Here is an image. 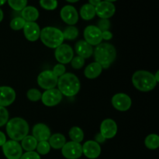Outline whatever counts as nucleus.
Instances as JSON below:
<instances>
[{
	"label": "nucleus",
	"mask_w": 159,
	"mask_h": 159,
	"mask_svg": "<svg viewBox=\"0 0 159 159\" xmlns=\"http://www.w3.org/2000/svg\"><path fill=\"white\" fill-rule=\"evenodd\" d=\"M57 89L62 95L72 97L75 96L80 91L81 83L79 78L72 73H65L58 78L57 84Z\"/></svg>",
	"instance_id": "f257e3e1"
},
{
	"label": "nucleus",
	"mask_w": 159,
	"mask_h": 159,
	"mask_svg": "<svg viewBox=\"0 0 159 159\" xmlns=\"http://www.w3.org/2000/svg\"><path fill=\"white\" fill-rule=\"evenodd\" d=\"M93 53L96 62L99 63L102 68H109L116 57V48L109 43H99L95 48Z\"/></svg>",
	"instance_id": "f03ea898"
},
{
	"label": "nucleus",
	"mask_w": 159,
	"mask_h": 159,
	"mask_svg": "<svg viewBox=\"0 0 159 159\" xmlns=\"http://www.w3.org/2000/svg\"><path fill=\"white\" fill-rule=\"evenodd\" d=\"M6 130L11 140L20 141L28 135L30 127L24 119L21 117H14L8 121Z\"/></svg>",
	"instance_id": "7ed1b4c3"
},
{
	"label": "nucleus",
	"mask_w": 159,
	"mask_h": 159,
	"mask_svg": "<svg viewBox=\"0 0 159 159\" xmlns=\"http://www.w3.org/2000/svg\"><path fill=\"white\" fill-rule=\"evenodd\" d=\"M132 83L138 90L147 93L153 90L158 82H156L152 73L140 70L134 73L132 76Z\"/></svg>",
	"instance_id": "20e7f679"
},
{
	"label": "nucleus",
	"mask_w": 159,
	"mask_h": 159,
	"mask_svg": "<svg viewBox=\"0 0 159 159\" xmlns=\"http://www.w3.org/2000/svg\"><path fill=\"white\" fill-rule=\"evenodd\" d=\"M40 38L42 43L50 48H57L65 40L63 33L54 26H46L40 30Z\"/></svg>",
	"instance_id": "39448f33"
},
{
	"label": "nucleus",
	"mask_w": 159,
	"mask_h": 159,
	"mask_svg": "<svg viewBox=\"0 0 159 159\" xmlns=\"http://www.w3.org/2000/svg\"><path fill=\"white\" fill-rule=\"evenodd\" d=\"M58 78L51 70H46L39 74L37 77V84L41 89L45 90L54 89L57 84Z\"/></svg>",
	"instance_id": "423d86ee"
},
{
	"label": "nucleus",
	"mask_w": 159,
	"mask_h": 159,
	"mask_svg": "<svg viewBox=\"0 0 159 159\" xmlns=\"http://www.w3.org/2000/svg\"><path fill=\"white\" fill-rule=\"evenodd\" d=\"M2 148L3 154L7 159H20L23 155V148L18 141H6Z\"/></svg>",
	"instance_id": "0eeeda50"
},
{
	"label": "nucleus",
	"mask_w": 159,
	"mask_h": 159,
	"mask_svg": "<svg viewBox=\"0 0 159 159\" xmlns=\"http://www.w3.org/2000/svg\"><path fill=\"white\" fill-rule=\"evenodd\" d=\"M61 154L66 159H79L82 155V148L80 143L69 141L61 148Z\"/></svg>",
	"instance_id": "6e6552de"
},
{
	"label": "nucleus",
	"mask_w": 159,
	"mask_h": 159,
	"mask_svg": "<svg viewBox=\"0 0 159 159\" xmlns=\"http://www.w3.org/2000/svg\"><path fill=\"white\" fill-rule=\"evenodd\" d=\"M54 56L59 64L65 65V64L69 63L72 60L74 57V51L71 46L62 43L57 48H55Z\"/></svg>",
	"instance_id": "1a4fd4ad"
},
{
	"label": "nucleus",
	"mask_w": 159,
	"mask_h": 159,
	"mask_svg": "<svg viewBox=\"0 0 159 159\" xmlns=\"http://www.w3.org/2000/svg\"><path fill=\"white\" fill-rule=\"evenodd\" d=\"M85 40L92 46H97L102 43V31L96 26L89 25L84 30Z\"/></svg>",
	"instance_id": "9d476101"
},
{
	"label": "nucleus",
	"mask_w": 159,
	"mask_h": 159,
	"mask_svg": "<svg viewBox=\"0 0 159 159\" xmlns=\"http://www.w3.org/2000/svg\"><path fill=\"white\" fill-rule=\"evenodd\" d=\"M62 96L60 91L57 89H51L46 90L41 96V101L46 107H51L57 106L60 103L62 99Z\"/></svg>",
	"instance_id": "9b49d317"
},
{
	"label": "nucleus",
	"mask_w": 159,
	"mask_h": 159,
	"mask_svg": "<svg viewBox=\"0 0 159 159\" xmlns=\"http://www.w3.org/2000/svg\"><path fill=\"white\" fill-rule=\"evenodd\" d=\"M60 16L61 20L69 26H74L79 21V12L71 5L63 6L60 11Z\"/></svg>",
	"instance_id": "f8f14e48"
},
{
	"label": "nucleus",
	"mask_w": 159,
	"mask_h": 159,
	"mask_svg": "<svg viewBox=\"0 0 159 159\" xmlns=\"http://www.w3.org/2000/svg\"><path fill=\"white\" fill-rule=\"evenodd\" d=\"M96 15L100 19H108L113 16L116 12V6L113 2L102 1L96 6H95Z\"/></svg>",
	"instance_id": "ddd939ff"
},
{
	"label": "nucleus",
	"mask_w": 159,
	"mask_h": 159,
	"mask_svg": "<svg viewBox=\"0 0 159 159\" xmlns=\"http://www.w3.org/2000/svg\"><path fill=\"white\" fill-rule=\"evenodd\" d=\"M131 99L125 93H117L112 98V105L119 111H127L131 107Z\"/></svg>",
	"instance_id": "4468645a"
},
{
	"label": "nucleus",
	"mask_w": 159,
	"mask_h": 159,
	"mask_svg": "<svg viewBox=\"0 0 159 159\" xmlns=\"http://www.w3.org/2000/svg\"><path fill=\"white\" fill-rule=\"evenodd\" d=\"M117 124L113 120L106 119L101 123L99 133L106 139H111L116 136L117 134Z\"/></svg>",
	"instance_id": "2eb2a0df"
},
{
	"label": "nucleus",
	"mask_w": 159,
	"mask_h": 159,
	"mask_svg": "<svg viewBox=\"0 0 159 159\" xmlns=\"http://www.w3.org/2000/svg\"><path fill=\"white\" fill-rule=\"evenodd\" d=\"M82 148V155L89 159H96L99 158L101 154V147L99 144L95 141H87Z\"/></svg>",
	"instance_id": "dca6fc26"
},
{
	"label": "nucleus",
	"mask_w": 159,
	"mask_h": 159,
	"mask_svg": "<svg viewBox=\"0 0 159 159\" xmlns=\"http://www.w3.org/2000/svg\"><path fill=\"white\" fill-rule=\"evenodd\" d=\"M16 97L15 90L10 86H0V107H6L13 103Z\"/></svg>",
	"instance_id": "f3484780"
},
{
	"label": "nucleus",
	"mask_w": 159,
	"mask_h": 159,
	"mask_svg": "<svg viewBox=\"0 0 159 159\" xmlns=\"http://www.w3.org/2000/svg\"><path fill=\"white\" fill-rule=\"evenodd\" d=\"M23 29L25 37L29 41L34 42L40 38V28L36 22H26Z\"/></svg>",
	"instance_id": "a211bd4d"
},
{
	"label": "nucleus",
	"mask_w": 159,
	"mask_h": 159,
	"mask_svg": "<svg viewBox=\"0 0 159 159\" xmlns=\"http://www.w3.org/2000/svg\"><path fill=\"white\" fill-rule=\"evenodd\" d=\"M32 136L37 140L38 142L40 141H46L49 140L51 137V130L50 128L44 124H37L34 127L32 130Z\"/></svg>",
	"instance_id": "6ab92c4d"
},
{
	"label": "nucleus",
	"mask_w": 159,
	"mask_h": 159,
	"mask_svg": "<svg viewBox=\"0 0 159 159\" xmlns=\"http://www.w3.org/2000/svg\"><path fill=\"white\" fill-rule=\"evenodd\" d=\"M78 56L82 57V58H89L93 54V48L92 45L87 43L85 40H79L75 43V47Z\"/></svg>",
	"instance_id": "aec40b11"
},
{
	"label": "nucleus",
	"mask_w": 159,
	"mask_h": 159,
	"mask_svg": "<svg viewBox=\"0 0 159 159\" xmlns=\"http://www.w3.org/2000/svg\"><path fill=\"white\" fill-rule=\"evenodd\" d=\"M39 15L38 9L32 6H26L20 11V16L26 22H35L39 18Z\"/></svg>",
	"instance_id": "412c9836"
},
{
	"label": "nucleus",
	"mask_w": 159,
	"mask_h": 159,
	"mask_svg": "<svg viewBox=\"0 0 159 159\" xmlns=\"http://www.w3.org/2000/svg\"><path fill=\"white\" fill-rule=\"evenodd\" d=\"M102 71V67L97 62L89 64L84 71V75L87 79H94L100 75Z\"/></svg>",
	"instance_id": "4be33fe9"
},
{
	"label": "nucleus",
	"mask_w": 159,
	"mask_h": 159,
	"mask_svg": "<svg viewBox=\"0 0 159 159\" xmlns=\"http://www.w3.org/2000/svg\"><path fill=\"white\" fill-rule=\"evenodd\" d=\"M48 143L51 148L55 150H58V149H61L62 147L65 144L66 138L62 134H54L51 135Z\"/></svg>",
	"instance_id": "5701e85b"
},
{
	"label": "nucleus",
	"mask_w": 159,
	"mask_h": 159,
	"mask_svg": "<svg viewBox=\"0 0 159 159\" xmlns=\"http://www.w3.org/2000/svg\"><path fill=\"white\" fill-rule=\"evenodd\" d=\"M79 15L84 20H91L96 16V10L95 6H92L89 3L84 4L81 7L79 11Z\"/></svg>",
	"instance_id": "b1692460"
},
{
	"label": "nucleus",
	"mask_w": 159,
	"mask_h": 159,
	"mask_svg": "<svg viewBox=\"0 0 159 159\" xmlns=\"http://www.w3.org/2000/svg\"><path fill=\"white\" fill-rule=\"evenodd\" d=\"M38 141L33 136L27 135L21 141V147L26 152H34L37 148Z\"/></svg>",
	"instance_id": "393cba45"
},
{
	"label": "nucleus",
	"mask_w": 159,
	"mask_h": 159,
	"mask_svg": "<svg viewBox=\"0 0 159 159\" xmlns=\"http://www.w3.org/2000/svg\"><path fill=\"white\" fill-rule=\"evenodd\" d=\"M144 144L150 150H156L159 147V136L155 134H151L144 140Z\"/></svg>",
	"instance_id": "a878e982"
},
{
	"label": "nucleus",
	"mask_w": 159,
	"mask_h": 159,
	"mask_svg": "<svg viewBox=\"0 0 159 159\" xmlns=\"http://www.w3.org/2000/svg\"><path fill=\"white\" fill-rule=\"evenodd\" d=\"M69 138H71V141L80 143L83 141L84 139V132L80 127H73L70 129L69 132Z\"/></svg>",
	"instance_id": "bb28decb"
},
{
	"label": "nucleus",
	"mask_w": 159,
	"mask_h": 159,
	"mask_svg": "<svg viewBox=\"0 0 159 159\" xmlns=\"http://www.w3.org/2000/svg\"><path fill=\"white\" fill-rule=\"evenodd\" d=\"M63 37L65 40H75L79 36V30L77 27L75 26H67L63 31Z\"/></svg>",
	"instance_id": "cd10ccee"
},
{
	"label": "nucleus",
	"mask_w": 159,
	"mask_h": 159,
	"mask_svg": "<svg viewBox=\"0 0 159 159\" xmlns=\"http://www.w3.org/2000/svg\"><path fill=\"white\" fill-rule=\"evenodd\" d=\"M28 0H7L9 6L16 12H20L27 6Z\"/></svg>",
	"instance_id": "c85d7f7f"
},
{
	"label": "nucleus",
	"mask_w": 159,
	"mask_h": 159,
	"mask_svg": "<svg viewBox=\"0 0 159 159\" xmlns=\"http://www.w3.org/2000/svg\"><path fill=\"white\" fill-rule=\"evenodd\" d=\"M40 6L45 10H54L58 6L57 0H40Z\"/></svg>",
	"instance_id": "c756f323"
},
{
	"label": "nucleus",
	"mask_w": 159,
	"mask_h": 159,
	"mask_svg": "<svg viewBox=\"0 0 159 159\" xmlns=\"http://www.w3.org/2000/svg\"><path fill=\"white\" fill-rule=\"evenodd\" d=\"M51 146H50L49 143L48 142V141H40V142L37 143V152L40 155H46L51 151Z\"/></svg>",
	"instance_id": "7c9ffc66"
},
{
	"label": "nucleus",
	"mask_w": 159,
	"mask_h": 159,
	"mask_svg": "<svg viewBox=\"0 0 159 159\" xmlns=\"http://www.w3.org/2000/svg\"><path fill=\"white\" fill-rule=\"evenodd\" d=\"M26 21L21 16L14 17L10 22V27L13 30H20L23 28Z\"/></svg>",
	"instance_id": "2f4dec72"
},
{
	"label": "nucleus",
	"mask_w": 159,
	"mask_h": 159,
	"mask_svg": "<svg viewBox=\"0 0 159 159\" xmlns=\"http://www.w3.org/2000/svg\"><path fill=\"white\" fill-rule=\"evenodd\" d=\"M41 96L42 94L40 91H39L37 89H30L26 93V97L32 102H37L41 99Z\"/></svg>",
	"instance_id": "473e14b6"
},
{
	"label": "nucleus",
	"mask_w": 159,
	"mask_h": 159,
	"mask_svg": "<svg viewBox=\"0 0 159 159\" xmlns=\"http://www.w3.org/2000/svg\"><path fill=\"white\" fill-rule=\"evenodd\" d=\"M9 121V112L6 107H0V127L6 125Z\"/></svg>",
	"instance_id": "72a5a7b5"
},
{
	"label": "nucleus",
	"mask_w": 159,
	"mask_h": 159,
	"mask_svg": "<svg viewBox=\"0 0 159 159\" xmlns=\"http://www.w3.org/2000/svg\"><path fill=\"white\" fill-rule=\"evenodd\" d=\"M71 65L75 69H80L85 65V59L79 56L75 57L71 61Z\"/></svg>",
	"instance_id": "f704fd0d"
},
{
	"label": "nucleus",
	"mask_w": 159,
	"mask_h": 159,
	"mask_svg": "<svg viewBox=\"0 0 159 159\" xmlns=\"http://www.w3.org/2000/svg\"><path fill=\"white\" fill-rule=\"evenodd\" d=\"M98 28L102 32L106 30H109L110 27V22L108 19H100L98 22Z\"/></svg>",
	"instance_id": "c9c22d12"
},
{
	"label": "nucleus",
	"mask_w": 159,
	"mask_h": 159,
	"mask_svg": "<svg viewBox=\"0 0 159 159\" xmlns=\"http://www.w3.org/2000/svg\"><path fill=\"white\" fill-rule=\"evenodd\" d=\"M52 71L57 78H59L63 75L64 74H65L66 68H65V65H62V64H57L54 67Z\"/></svg>",
	"instance_id": "e433bc0d"
},
{
	"label": "nucleus",
	"mask_w": 159,
	"mask_h": 159,
	"mask_svg": "<svg viewBox=\"0 0 159 159\" xmlns=\"http://www.w3.org/2000/svg\"><path fill=\"white\" fill-rule=\"evenodd\" d=\"M20 159H41L40 155L37 152H26L22 155Z\"/></svg>",
	"instance_id": "4c0bfd02"
},
{
	"label": "nucleus",
	"mask_w": 159,
	"mask_h": 159,
	"mask_svg": "<svg viewBox=\"0 0 159 159\" xmlns=\"http://www.w3.org/2000/svg\"><path fill=\"white\" fill-rule=\"evenodd\" d=\"M102 40H110L113 38V34L110 30H106L102 32Z\"/></svg>",
	"instance_id": "58836bf2"
},
{
	"label": "nucleus",
	"mask_w": 159,
	"mask_h": 159,
	"mask_svg": "<svg viewBox=\"0 0 159 159\" xmlns=\"http://www.w3.org/2000/svg\"><path fill=\"white\" fill-rule=\"evenodd\" d=\"M106 140L107 139L104 138L103 136H102L100 133H98L96 135V137H95V141L97 142L98 144H102V143L105 142Z\"/></svg>",
	"instance_id": "ea45409f"
},
{
	"label": "nucleus",
	"mask_w": 159,
	"mask_h": 159,
	"mask_svg": "<svg viewBox=\"0 0 159 159\" xmlns=\"http://www.w3.org/2000/svg\"><path fill=\"white\" fill-rule=\"evenodd\" d=\"M6 142V137L3 132L0 131V147L3 145Z\"/></svg>",
	"instance_id": "a19ab883"
},
{
	"label": "nucleus",
	"mask_w": 159,
	"mask_h": 159,
	"mask_svg": "<svg viewBox=\"0 0 159 159\" xmlns=\"http://www.w3.org/2000/svg\"><path fill=\"white\" fill-rule=\"evenodd\" d=\"M102 0H89V3L93 6H96Z\"/></svg>",
	"instance_id": "79ce46f5"
},
{
	"label": "nucleus",
	"mask_w": 159,
	"mask_h": 159,
	"mask_svg": "<svg viewBox=\"0 0 159 159\" xmlns=\"http://www.w3.org/2000/svg\"><path fill=\"white\" fill-rule=\"evenodd\" d=\"M3 17H4V13H3V11L2 10V9L0 8V23L2 21Z\"/></svg>",
	"instance_id": "37998d69"
},
{
	"label": "nucleus",
	"mask_w": 159,
	"mask_h": 159,
	"mask_svg": "<svg viewBox=\"0 0 159 159\" xmlns=\"http://www.w3.org/2000/svg\"><path fill=\"white\" fill-rule=\"evenodd\" d=\"M154 76H155V80H156V82H159V71H157L156 74H155V75H154Z\"/></svg>",
	"instance_id": "c03bdc74"
},
{
	"label": "nucleus",
	"mask_w": 159,
	"mask_h": 159,
	"mask_svg": "<svg viewBox=\"0 0 159 159\" xmlns=\"http://www.w3.org/2000/svg\"><path fill=\"white\" fill-rule=\"evenodd\" d=\"M65 1L68 2H71V3H75L77 2H79V0H65Z\"/></svg>",
	"instance_id": "a18cd8bd"
},
{
	"label": "nucleus",
	"mask_w": 159,
	"mask_h": 159,
	"mask_svg": "<svg viewBox=\"0 0 159 159\" xmlns=\"http://www.w3.org/2000/svg\"><path fill=\"white\" fill-rule=\"evenodd\" d=\"M7 2V0H0V6H3Z\"/></svg>",
	"instance_id": "49530a36"
},
{
	"label": "nucleus",
	"mask_w": 159,
	"mask_h": 159,
	"mask_svg": "<svg viewBox=\"0 0 159 159\" xmlns=\"http://www.w3.org/2000/svg\"><path fill=\"white\" fill-rule=\"evenodd\" d=\"M103 1L110 2H113H113H116V1H117V0H103Z\"/></svg>",
	"instance_id": "de8ad7c7"
}]
</instances>
